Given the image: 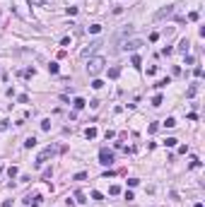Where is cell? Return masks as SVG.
<instances>
[{
	"label": "cell",
	"instance_id": "cell-18",
	"mask_svg": "<svg viewBox=\"0 0 205 207\" xmlns=\"http://www.w3.org/2000/svg\"><path fill=\"white\" fill-rule=\"evenodd\" d=\"M164 125H166V128H174V125H176V118H166Z\"/></svg>",
	"mask_w": 205,
	"mask_h": 207
},
{
	"label": "cell",
	"instance_id": "cell-13",
	"mask_svg": "<svg viewBox=\"0 0 205 207\" xmlns=\"http://www.w3.org/2000/svg\"><path fill=\"white\" fill-rule=\"evenodd\" d=\"M169 82H171L169 77H164V80H159V82H157L155 87H157V89H164V87H166V84H169Z\"/></svg>",
	"mask_w": 205,
	"mask_h": 207
},
{
	"label": "cell",
	"instance_id": "cell-26",
	"mask_svg": "<svg viewBox=\"0 0 205 207\" xmlns=\"http://www.w3.org/2000/svg\"><path fill=\"white\" fill-rule=\"evenodd\" d=\"M85 178H87V174H85V171H80V174H75V181H85Z\"/></svg>",
	"mask_w": 205,
	"mask_h": 207
},
{
	"label": "cell",
	"instance_id": "cell-4",
	"mask_svg": "<svg viewBox=\"0 0 205 207\" xmlns=\"http://www.w3.org/2000/svg\"><path fill=\"white\" fill-rule=\"evenodd\" d=\"M140 46H142V39H130V41H125V44H123V48H125V51H138Z\"/></svg>",
	"mask_w": 205,
	"mask_h": 207
},
{
	"label": "cell",
	"instance_id": "cell-1",
	"mask_svg": "<svg viewBox=\"0 0 205 207\" xmlns=\"http://www.w3.org/2000/svg\"><path fill=\"white\" fill-rule=\"evenodd\" d=\"M104 65H106V60L101 58V55H92V58L87 60V72L89 75H99L104 70Z\"/></svg>",
	"mask_w": 205,
	"mask_h": 207
},
{
	"label": "cell",
	"instance_id": "cell-31",
	"mask_svg": "<svg viewBox=\"0 0 205 207\" xmlns=\"http://www.w3.org/2000/svg\"><path fill=\"white\" fill-rule=\"evenodd\" d=\"M196 207H203V205H200V202H196Z\"/></svg>",
	"mask_w": 205,
	"mask_h": 207
},
{
	"label": "cell",
	"instance_id": "cell-2",
	"mask_svg": "<svg viewBox=\"0 0 205 207\" xmlns=\"http://www.w3.org/2000/svg\"><path fill=\"white\" fill-rule=\"evenodd\" d=\"M55 152H58V147H46V149H44V152H41L39 157H36V161H34V166H41V164H44V161H46L48 157H53Z\"/></svg>",
	"mask_w": 205,
	"mask_h": 207
},
{
	"label": "cell",
	"instance_id": "cell-15",
	"mask_svg": "<svg viewBox=\"0 0 205 207\" xmlns=\"http://www.w3.org/2000/svg\"><path fill=\"white\" fill-rule=\"evenodd\" d=\"M176 142H179L176 137H166V140H164V145H166V147H176Z\"/></svg>",
	"mask_w": 205,
	"mask_h": 207
},
{
	"label": "cell",
	"instance_id": "cell-5",
	"mask_svg": "<svg viewBox=\"0 0 205 207\" xmlns=\"http://www.w3.org/2000/svg\"><path fill=\"white\" fill-rule=\"evenodd\" d=\"M24 202H27V205H31V207H39V205H41V195H34V198H27Z\"/></svg>",
	"mask_w": 205,
	"mask_h": 207
},
{
	"label": "cell",
	"instance_id": "cell-9",
	"mask_svg": "<svg viewBox=\"0 0 205 207\" xmlns=\"http://www.w3.org/2000/svg\"><path fill=\"white\" fill-rule=\"evenodd\" d=\"M87 31H89V34H99V31H101V24H89Z\"/></svg>",
	"mask_w": 205,
	"mask_h": 207
},
{
	"label": "cell",
	"instance_id": "cell-23",
	"mask_svg": "<svg viewBox=\"0 0 205 207\" xmlns=\"http://www.w3.org/2000/svg\"><path fill=\"white\" fill-rule=\"evenodd\" d=\"M48 72H53V75L58 72V63H51V65H48Z\"/></svg>",
	"mask_w": 205,
	"mask_h": 207
},
{
	"label": "cell",
	"instance_id": "cell-21",
	"mask_svg": "<svg viewBox=\"0 0 205 207\" xmlns=\"http://www.w3.org/2000/svg\"><path fill=\"white\" fill-rule=\"evenodd\" d=\"M130 63H133L135 68H140V55H133V58H130Z\"/></svg>",
	"mask_w": 205,
	"mask_h": 207
},
{
	"label": "cell",
	"instance_id": "cell-27",
	"mask_svg": "<svg viewBox=\"0 0 205 207\" xmlns=\"http://www.w3.org/2000/svg\"><path fill=\"white\" fill-rule=\"evenodd\" d=\"M193 75H196V77L200 80V77H203V68H196V70H193Z\"/></svg>",
	"mask_w": 205,
	"mask_h": 207
},
{
	"label": "cell",
	"instance_id": "cell-20",
	"mask_svg": "<svg viewBox=\"0 0 205 207\" xmlns=\"http://www.w3.org/2000/svg\"><path fill=\"white\" fill-rule=\"evenodd\" d=\"M41 130H51V121H48V118L41 121Z\"/></svg>",
	"mask_w": 205,
	"mask_h": 207
},
{
	"label": "cell",
	"instance_id": "cell-14",
	"mask_svg": "<svg viewBox=\"0 0 205 207\" xmlns=\"http://www.w3.org/2000/svg\"><path fill=\"white\" fill-rule=\"evenodd\" d=\"M196 92H198V84H191L188 92H186V97H196Z\"/></svg>",
	"mask_w": 205,
	"mask_h": 207
},
{
	"label": "cell",
	"instance_id": "cell-12",
	"mask_svg": "<svg viewBox=\"0 0 205 207\" xmlns=\"http://www.w3.org/2000/svg\"><path fill=\"white\" fill-rule=\"evenodd\" d=\"M188 48H191V44H188V39H183V41L179 44V51H183V53H186V51H188Z\"/></svg>",
	"mask_w": 205,
	"mask_h": 207
},
{
	"label": "cell",
	"instance_id": "cell-8",
	"mask_svg": "<svg viewBox=\"0 0 205 207\" xmlns=\"http://www.w3.org/2000/svg\"><path fill=\"white\" fill-rule=\"evenodd\" d=\"M72 106H75V108H85V106H87V101H85L82 97H77L75 101H72Z\"/></svg>",
	"mask_w": 205,
	"mask_h": 207
},
{
	"label": "cell",
	"instance_id": "cell-11",
	"mask_svg": "<svg viewBox=\"0 0 205 207\" xmlns=\"http://www.w3.org/2000/svg\"><path fill=\"white\" fill-rule=\"evenodd\" d=\"M34 145H36V137H34V135H31V137H27V140H24V147H27V149H31V147H34Z\"/></svg>",
	"mask_w": 205,
	"mask_h": 207
},
{
	"label": "cell",
	"instance_id": "cell-24",
	"mask_svg": "<svg viewBox=\"0 0 205 207\" xmlns=\"http://www.w3.org/2000/svg\"><path fill=\"white\" fill-rule=\"evenodd\" d=\"M101 198H104V195H101L99 190H92V200H101Z\"/></svg>",
	"mask_w": 205,
	"mask_h": 207
},
{
	"label": "cell",
	"instance_id": "cell-28",
	"mask_svg": "<svg viewBox=\"0 0 205 207\" xmlns=\"http://www.w3.org/2000/svg\"><path fill=\"white\" fill-rule=\"evenodd\" d=\"M51 174H53V169H46V171H44V181H48V178H51Z\"/></svg>",
	"mask_w": 205,
	"mask_h": 207
},
{
	"label": "cell",
	"instance_id": "cell-3",
	"mask_svg": "<svg viewBox=\"0 0 205 207\" xmlns=\"http://www.w3.org/2000/svg\"><path fill=\"white\" fill-rule=\"evenodd\" d=\"M99 164H104V166H111L114 164V152H111V149H99Z\"/></svg>",
	"mask_w": 205,
	"mask_h": 207
},
{
	"label": "cell",
	"instance_id": "cell-10",
	"mask_svg": "<svg viewBox=\"0 0 205 207\" xmlns=\"http://www.w3.org/2000/svg\"><path fill=\"white\" fill-rule=\"evenodd\" d=\"M118 75H121V68H111V70H109V77H111V80H116Z\"/></svg>",
	"mask_w": 205,
	"mask_h": 207
},
{
	"label": "cell",
	"instance_id": "cell-19",
	"mask_svg": "<svg viewBox=\"0 0 205 207\" xmlns=\"http://www.w3.org/2000/svg\"><path fill=\"white\" fill-rule=\"evenodd\" d=\"M7 176H10V178L17 176V166H10V169H7Z\"/></svg>",
	"mask_w": 205,
	"mask_h": 207
},
{
	"label": "cell",
	"instance_id": "cell-25",
	"mask_svg": "<svg viewBox=\"0 0 205 207\" xmlns=\"http://www.w3.org/2000/svg\"><path fill=\"white\" fill-rule=\"evenodd\" d=\"M92 87H94V89H101V87H104V82H101V80H94V82H92Z\"/></svg>",
	"mask_w": 205,
	"mask_h": 207
},
{
	"label": "cell",
	"instance_id": "cell-6",
	"mask_svg": "<svg viewBox=\"0 0 205 207\" xmlns=\"http://www.w3.org/2000/svg\"><path fill=\"white\" fill-rule=\"evenodd\" d=\"M85 137H87V140H94V137H97V128H87V130H85Z\"/></svg>",
	"mask_w": 205,
	"mask_h": 207
},
{
	"label": "cell",
	"instance_id": "cell-29",
	"mask_svg": "<svg viewBox=\"0 0 205 207\" xmlns=\"http://www.w3.org/2000/svg\"><path fill=\"white\" fill-rule=\"evenodd\" d=\"M191 166H193V169H198V166H200V161H198V157H193V159H191Z\"/></svg>",
	"mask_w": 205,
	"mask_h": 207
},
{
	"label": "cell",
	"instance_id": "cell-30",
	"mask_svg": "<svg viewBox=\"0 0 205 207\" xmlns=\"http://www.w3.org/2000/svg\"><path fill=\"white\" fill-rule=\"evenodd\" d=\"M7 123L10 121H0V130H7Z\"/></svg>",
	"mask_w": 205,
	"mask_h": 207
},
{
	"label": "cell",
	"instance_id": "cell-16",
	"mask_svg": "<svg viewBox=\"0 0 205 207\" xmlns=\"http://www.w3.org/2000/svg\"><path fill=\"white\" fill-rule=\"evenodd\" d=\"M162 101H164V99H162V94H157V97L152 99V106H162Z\"/></svg>",
	"mask_w": 205,
	"mask_h": 207
},
{
	"label": "cell",
	"instance_id": "cell-7",
	"mask_svg": "<svg viewBox=\"0 0 205 207\" xmlns=\"http://www.w3.org/2000/svg\"><path fill=\"white\" fill-rule=\"evenodd\" d=\"M75 200L77 202H87V193L85 190H75Z\"/></svg>",
	"mask_w": 205,
	"mask_h": 207
},
{
	"label": "cell",
	"instance_id": "cell-17",
	"mask_svg": "<svg viewBox=\"0 0 205 207\" xmlns=\"http://www.w3.org/2000/svg\"><path fill=\"white\" fill-rule=\"evenodd\" d=\"M109 193H111V195H118V193H121V185H111Z\"/></svg>",
	"mask_w": 205,
	"mask_h": 207
},
{
	"label": "cell",
	"instance_id": "cell-32",
	"mask_svg": "<svg viewBox=\"0 0 205 207\" xmlns=\"http://www.w3.org/2000/svg\"><path fill=\"white\" fill-rule=\"evenodd\" d=\"M0 174H3V166H0Z\"/></svg>",
	"mask_w": 205,
	"mask_h": 207
},
{
	"label": "cell",
	"instance_id": "cell-22",
	"mask_svg": "<svg viewBox=\"0 0 205 207\" xmlns=\"http://www.w3.org/2000/svg\"><path fill=\"white\" fill-rule=\"evenodd\" d=\"M17 101H20V104H27V101H29V97H27V94H20V97H17Z\"/></svg>",
	"mask_w": 205,
	"mask_h": 207
}]
</instances>
